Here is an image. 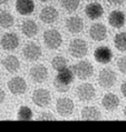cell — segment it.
I'll return each instance as SVG.
<instances>
[{
    "instance_id": "obj_1",
    "label": "cell",
    "mask_w": 126,
    "mask_h": 132,
    "mask_svg": "<svg viewBox=\"0 0 126 132\" xmlns=\"http://www.w3.org/2000/svg\"><path fill=\"white\" fill-rule=\"evenodd\" d=\"M74 75L75 73H73V70H70L68 68L59 71L54 80L55 89L58 92H67L70 88V84L74 82Z\"/></svg>"
},
{
    "instance_id": "obj_2",
    "label": "cell",
    "mask_w": 126,
    "mask_h": 132,
    "mask_svg": "<svg viewBox=\"0 0 126 132\" xmlns=\"http://www.w3.org/2000/svg\"><path fill=\"white\" fill-rule=\"evenodd\" d=\"M44 43L50 50H56L62 43V37L57 29H48L44 32Z\"/></svg>"
},
{
    "instance_id": "obj_3",
    "label": "cell",
    "mask_w": 126,
    "mask_h": 132,
    "mask_svg": "<svg viewBox=\"0 0 126 132\" xmlns=\"http://www.w3.org/2000/svg\"><path fill=\"white\" fill-rule=\"evenodd\" d=\"M73 71L78 79L86 80L93 76V73H94V67H93V64L89 61L81 60L79 62H77L76 64H74Z\"/></svg>"
},
{
    "instance_id": "obj_4",
    "label": "cell",
    "mask_w": 126,
    "mask_h": 132,
    "mask_svg": "<svg viewBox=\"0 0 126 132\" xmlns=\"http://www.w3.org/2000/svg\"><path fill=\"white\" fill-rule=\"evenodd\" d=\"M68 50H69V53L72 57L80 59V58H84L87 54L88 47H87V43L85 40L77 38V39H74L70 41Z\"/></svg>"
},
{
    "instance_id": "obj_5",
    "label": "cell",
    "mask_w": 126,
    "mask_h": 132,
    "mask_svg": "<svg viewBox=\"0 0 126 132\" xmlns=\"http://www.w3.org/2000/svg\"><path fill=\"white\" fill-rule=\"evenodd\" d=\"M31 100L37 107L45 108V107H47V105H49L50 101H51L50 92L47 89H43V88L36 89L34 92H32Z\"/></svg>"
},
{
    "instance_id": "obj_6",
    "label": "cell",
    "mask_w": 126,
    "mask_h": 132,
    "mask_svg": "<svg viewBox=\"0 0 126 132\" xmlns=\"http://www.w3.org/2000/svg\"><path fill=\"white\" fill-rule=\"evenodd\" d=\"M75 104L69 98H59L56 102V111L60 117H69L74 112Z\"/></svg>"
},
{
    "instance_id": "obj_7",
    "label": "cell",
    "mask_w": 126,
    "mask_h": 132,
    "mask_svg": "<svg viewBox=\"0 0 126 132\" xmlns=\"http://www.w3.org/2000/svg\"><path fill=\"white\" fill-rule=\"evenodd\" d=\"M116 73L114 70L108 68H105L99 72L98 75V83L99 86L105 88V89H108V88H112L115 82H116Z\"/></svg>"
},
{
    "instance_id": "obj_8",
    "label": "cell",
    "mask_w": 126,
    "mask_h": 132,
    "mask_svg": "<svg viewBox=\"0 0 126 132\" xmlns=\"http://www.w3.org/2000/svg\"><path fill=\"white\" fill-rule=\"evenodd\" d=\"M9 91L15 96H21L27 90V82L21 77H13L7 83Z\"/></svg>"
},
{
    "instance_id": "obj_9",
    "label": "cell",
    "mask_w": 126,
    "mask_h": 132,
    "mask_svg": "<svg viewBox=\"0 0 126 132\" xmlns=\"http://www.w3.org/2000/svg\"><path fill=\"white\" fill-rule=\"evenodd\" d=\"M76 94H77V98L80 101L88 102V101H92L95 98L96 90L92 83H84L77 87Z\"/></svg>"
},
{
    "instance_id": "obj_10",
    "label": "cell",
    "mask_w": 126,
    "mask_h": 132,
    "mask_svg": "<svg viewBox=\"0 0 126 132\" xmlns=\"http://www.w3.org/2000/svg\"><path fill=\"white\" fill-rule=\"evenodd\" d=\"M23 54L26 58V60L36 61L41 57L43 51H41V48H40L39 45H37L35 42H28L27 45L24 47Z\"/></svg>"
},
{
    "instance_id": "obj_11",
    "label": "cell",
    "mask_w": 126,
    "mask_h": 132,
    "mask_svg": "<svg viewBox=\"0 0 126 132\" xmlns=\"http://www.w3.org/2000/svg\"><path fill=\"white\" fill-rule=\"evenodd\" d=\"M29 76L35 83H43L48 78V69L44 64L34 65L29 71Z\"/></svg>"
},
{
    "instance_id": "obj_12",
    "label": "cell",
    "mask_w": 126,
    "mask_h": 132,
    "mask_svg": "<svg viewBox=\"0 0 126 132\" xmlns=\"http://www.w3.org/2000/svg\"><path fill=\"white\" fill-rule=\"evenodd\" d=\"M1 47L7 51H12L19 47V37L13 32H7L1 37Z\"/></svg>"
},
{
    "instance_id": "obj_13",
    "label": "cell",
    "mask_w": 126,
    "mask_h": 132,
    "mask_svg": "<svg viewBox=\"0 0 126 132\" xmlns=\"http://www.w3.org/2000/svg\"><path fill=\"white\" fill-rule=\"evenodd\" d=\"M94 58L95 60L98 62V63H102V64H106L108 62L112 61V58H113V52L108 47L106 46H102V47H98L96 48L95 52H94Z\"/></svg>"
},
{
    "instance_id": "obj_14",
    "label": "cell",
    "mask_w": 126,
    "mask_h": 132,
    "mask_svg": "<svg viewBox=\"0 0 126 132\" xmlns=\"http://www.w3.org/2000/svg\"><path fill=\"white\" fill-rule=\"evenodd\" d=\"M58 16H59L58 10L55 7H51V6H47L45 8H43V10L40 11V14H39L40 20L47 24L56 22L58 19Z\"/></svg>"
},
{
    "instance_id": "obj_15",
    "label": "cell",
    "mask_w": 126,
    "mask_h": 132,
    "mask_svg": "<svg viewBox=\"0 0 126 132\" xmlns=\"http://www.w3.org/2000/svg\"><path fill=\"white\" fill-rule=\"evenodd\" d=\"M85 13L90 20H96L104 14V8L99 2H90L85 8Z\"/></svg>"
},
{
    "instance_id": "obj_16",
    "label": "cell",
    "mask_w": 126,
    "mask_h": 132,
    "mask_svg": "<svg viewBox=\"0 0 126 132\" xmlns=\"http://www.w3.org/2000/svg\"><path fill=\"white\" fill-rule=\"evenodd\" d=\"M89 37L94 41H103L107 37V29L103 23H94L89 28Z\"/></svg>"
},
{
    "instance_id": "obj_17",
    "label": "cell",
    "mask_w": 126,
    "mask_h": 132,
    "mask_svg": "<svg viewBox=\"0 0 126 132\" xmlns=\"http://www.w3.org/2000/svg\"><path fill=\"white\" fill-rule=\"evenodd\" d=\"M66 28L70 34H79L84 29V21L78 16H72L66 20Z\"/></svg>"
},
{
    "instance_id": "obj_18",
    "label": "cell",
    "mask_w": 126,
    "mask_h": 132,
    "mask_svg": "<svg viewBox=\"0 0 126 132\" xmlns=\"http://www.w3.org/2000/svg\"><path fill=\"white\" fill-rule=\"evenodd\" d=\"M126 17L125 13L121 10H113L108 16V23L112 26L113 28L120 29L125 24Z\"/></svg>"
},
{
    "instance_id": "obj_19",
    "label": "cell",
    "mask_w": 126,
    "mask_h": 132,
    "mask_svg": "<svg viewBox=\"0 0 126 132\" xmlns=\"http://www.w3.org/2000/svg\"><path fill=\"white\" fill-rule=\"evenodd\" d=\"M102 104L104 109L107 110V111L109 112L114 111L120 105V99H118V97L115 93H112V92L106 93L102 99Z\"/></svg>"
},
{
    "instance_id": "obj_20",
    "label": "cell",
    "mask_w": 126,
    "mask_h": 132,
    "mask_svg": "<svg viewBox=\"0 0 126 132\" xmlns=\"http://www.w3.org/2000/svg\"><path fill=\"white\" fill-rule=\"evenodd\" d=\"M16 10L21 16H27V14L32 13L35 10L34 0H17Z\"/></svg>"
},
{
    "instance_id": "obj_21",
    "label": "cell",
    "mask_w": 126,
    "mask_h": 132,
    "mask_svg": "<svg viewBox=\"0 0 126 132\" xmlns=\"http://www.w3.org/2000/svg\"><path fill=\"white\" fill-rule=\"evenodd\" d=\"M38 30H39V28L34 20H30V19L25 20L23 24H21V32H23L26 37H28V38L35 37L38 34Z\"/></svg>"
},
{
    "instance_id": "obj_22",
    "label": "cell",
    "mask_w": 126,
    "mask_h": 132,
    "mask_svg": "<svg viewBox=\"0 0 126 132\" xmlns=\"http://www.w3.org/2000/svg\"><path fill=\"white\" fill-rule=\"evenodd\" d=\"M2 65L8 72L15 73L19 70L20 62L16 56H7V57H5V59L2 61Z\"/></svg>"
},
{
    "instance_id": "obj_23",
    "label": "cell",
    "mask_w": 126,
    "mask_h": 132,
    "mask_svg": "<svg viewBox=\"0 0 126 132\" xmlns=\"http://www.w3.org/2000/svg\"><path fill=\"white\" fill-rule=\"evenodd\" d=\"M101 118H102L101 111L96 107L88 105V107H85L81 110V119H84V120L96 121V120H99Z\"/></svg>"
},
{
    "instance_id": "obj_24",
    "label": "cell",
    "mask_w": 126,
    "mask_h": 132,
    "mask_svg": "<svg viewBox=\"0 0 126 132\" xmlns=\"http://www.w3.org/2000/svg\"><path fill=\"white\" fill-rule=\"evenodd\" d=\"M13 22H15V19L12 17V14L10 12H8L7 10H1V13H0V23H1V28L8 29L10 27H12Z\"/></svg>"
},
{
    "instance_id": "obj_25",
    "label": "cell",
    "mask_w": 126,
    "mask_h": 132,
    "mask_svg": "<svg viewBox=\"0 0 126 132\" xmlns=\"http://www.w3.org/2000/svg\"><path fill=\"white\" fill-rule=\"evenodd\" d=\"M114 46L118 51H126V32H120L114 38Z\"/></svg>"
},
{
    "instance_id": "obj_26",
    "label": "cell",
    "mask_w": 126,
    "mask_h": 132,
    "mask_svg": "<svg viewBox=\"0 0 126 132\" xmlns=\"http://www.w3.org/2000/svg\"><path fill=\"white\" fill-rule=\"evenodd\" d=\"M51 67L56 71H61L67 68V59L62 56H56L51 60Z\"/></svg>"
},
{
    "instance_id": "obj_27",
    "label": "cell",
    "mask_w": 126,
    "mask_h": 132,
    "mask_svg": "<svg viewBox=\"0 0 126 132\" xmlns=\"http://www.w3.org/2000/svg\"><path fill=\"white\" fill-rule=\"evenodd\" d=\"M80 0H60L61 7L66 11L68 12H74L78 9Z\"/></svg>"
},
{
    "instance_id": "obj_28",
    "label": "cell",
    "mask_w": 126,
    "mask_h": 132,
    "mask_svg": "<svg viewBox=\"0 0 126 132\" xmlns=\"http://www.w3.org/2000/svg\"><path fill=\"white\" fill-rule=\"evenodd\" d=\"M17 118L19 120H23V121L31 120L32 119V111H31V109L29 107H26V105L20 107L19 110H18Z\"/></svg>"
},
{
    "instance_id": "obj_29",
    "label": "cell",
    "mask_w": 126,
    "mask_h": 132,
    "mask_svg": "<svg viewBox=\"0 0 126 132\" xmlns=\"http://www.w3.org/2000/svg\"><path fill=\"white\" fill-rule=\"evenodd\" d=\"M117 68L122 73L126 75V56L121 57L120 59L117 60Z\"/></svg>"
},
{
    "instance_id": "obj_30",
    "label": "cell",
    "mask_w": 126,
    "mask_h": 132,
    "mask_svg": "<svg viewBox=\"0 0 126 132\" xmlns=\"http://www.w3.org/2000/svg\"><path fill=\"white\" fill-rule=\"evenodd\" d=\"M37 120H39V121H51V120H55V117L51 114L50 112H41L40 116L37 118Z\"/></svg>"
},
{
    "instance_id": "obj_31",
    "label": "cell",
    "mask_w": 126,
    "mask_h": 132,
    "mask_svg": "<svg viewBox=\"0 0 126 132\" xmlns=\"http://www.w3.org/2000/svg\"><path fill=\"white\" fill-rule=\"evenodd\" d=\"M107 1L113 6H120V5H123L125 0H107Z\"/></svg>"
},
{
    "instance_id": "obj_32",
    "label": "cell",
    "mask_w": 126,
    "mask_h": 132,
    "mask_svg": "<svg viewBox=\"0 0 126 132\" xmlns=\"http://www.w3.org/2000/svg\"><path fill=\"white\" fill-rule=\"evenodd\" d=\"M121 91H122V94L126 98V81H124L123 83H122L121 86Z\"/></svg>"
},
{
    "instance_id": "obj_33",
    "label": "cell",
    "mask_w": 126,
    "mask_h": 132,
    "mask_svg": "<svg viewBox=\"0 0 126 132\" xmlns=\"http://www.w3.org/2000/svg\"><path fill=\"white\" fill-rule=\"evenodd\" d=\"M0 94H1V96H0V100H1V103H2V102L5 101V96H6V93H5V91H3V90H1Z\"/></svg>"
},
{
    "instance_id": "obj_34",
    "label": "cell",
    "mask_w": 126,
    "mask_h": 132,
    "mask_svg": "<svg viewBox=\"0 0 126 132\" xmlns=\"http://www.w3.org/2000/svg\"><path fill=\"white\" fill-rule=\"evenodd\" d=\"M0 1H1V3H2V5H5V3H7V2L9 1V0H0Z\"/></svg>"
},
{
    "instance_id": "obj_35",
    "label": "cell",
    "mask_w": 126,
    "mask_h": 132,
    "mask_svg": "<svg viewBox=\"0 0 126 132\" xmlns=\"http://www.w3.org/2000/svg\"><path fill=\"white\" fill-rule=\"evenodd\" d=\"M123 112H124V116H125V118H126V105H125V108L123 110Z\"/></svg>"
},
{
    "instance_id": "obj_36",
    "label": "cell",
    "mask_w": 126,
    "mask_h": 132,
    "mask_svg": "<svg viewBox=\"0 0 126 132\" xmlns=\"http://www.w3.org/2000/svg\"><path fill=\"white\" fill-rule=\"evenodd\" d=\"M39 1H41V2H47V1H49V0H39Z\"/></svg>"
}]
</instances>
